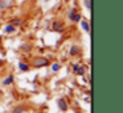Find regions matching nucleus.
I'll list each match as a JSON object with an SVG mask.
<instances>
[{
	"label": "nucleus",
	"instance_id": "9d476101",
	"mask_svg": "<svg viewBox=\"0 0 123 113\" xmlns=\"http://www.w3.org/2000/svg\"><path fill=\"white\" fill-rule=\"evenodd\" d=\"M9 24H12V25H15L17 28V26L23 25V20L20 17H15V18H12V20H11V22H9Z\"/></svg>",
	"mask_w": 123,
	"mask_h": 113
},
{
	"label": "nucleus",
	"instance_id": "7ed1b4c3",
	"mask_svg": "<svg viewBox=\"0 0 123 113\" xmlns=\"http://www.w3.org/2000/svg\"><path fill=\"white\" fill-rule=\"evenodd\" d=\"M57 105H58V109L61 110V112H66V110L69 109V104L66 102V100H65L64 97H60V99L57 100Z\"/></svg>",
	"mask_w": 123,
	"mask_h": 113
},
{
	"label": "nucleus",
	"instance_id": "6e6552de",
	"mask_svg": "<svg viewBox=\"0 0 123 113\" xmlns=\"http://www.w3.org/2000/svg\"><path fill=\"white\" fill-rule=\"evenodd\" d=\"M13 81H15V76L11 74V75H8L3 81H1V84H3V86H11V84L13 83Z\"/></svg>",
	"mask_w": 123,
	"mask_h": 113
},
{
	"label": "nucleus",
	"instance_id": "9b49d317",
	"mask_svg": "<svg viewBox=\"0 0 123 113\" xmlns=\"http://www.w3.org/2000/svg\"><path fill=\"white\" fill-rule=\"evenodd\" d=\"M25 110H27V107H24V105H19V107H16L13 110H12V113H24Z\"/></svg>",
	"mask_w": 123,
	"mask_h": 113
},
{
	"label": "nucleus",
	"instance_id": "aec40b11",
	"mask_svg": "<svg viewBox=\"0 0 123 113\" xmlns=\"http://www.w3.org/2000/svg\"><path fill=\"white\" fill-rule=\"evenodd\" d=\"M44 1H45V3H46V1H49V0H44Z\"/></svg>",
	"mask_w": 123,
	"mask_h": 113
},
{
	"label": "nucleus",
	"instance_id": "f8f14e48",
	"mask_svg": "<svg viewBox=\"0 0 123 113\" xmlns=\"http://www.w3.org/2000/svg\"><path fill=\"white\" fill-rule=\"evenodd\" d=\"M20 50H21V51H24V53H29L31 50H32V46H31L29 43H23L21 47H20Z\"/></svg>",
	"mask_w": 123,
	"mask_h": 113
},
{
	"label": "nucleus",
	"instance_id": "dca6fc26",
	"mask_svg": "<svg viewBox=\"0 0 123 113\" xmlns=\"http://www.w3.org/2000/svg\"><path fill=\"white\" fill-rule=\"evenodd\" d=\"M81 20H82V16H81V13H78V12L75 13V15L73 16V18H72L73 22H80Z\"/></svg>",
	"mask_w": 123,
	"mask_h": 113
},
{
	"label": "nucleus",
	"instance_id": "412c9836",
	"mask_svg": "<svg viewBox=\"0 0 123 113\" xmlns=\"http://www.w3.org/2000/svg\"><path fill=\"white\" fill-rule=\"evenodd\" d=\"M0 3H1V0H0Z\"/></svg>",
	"mask_w": 123,
	"mask_h": 113
},
{
	"label": "nucleus",
	"instance_id": "6ab92c4d",
	"mask_svg": "<svg viewBox=\"0 0 123 113\" xmlns=\"http://www.w3.org/2000/svg\"><path fill=\"white\" fill-rule=\"evenodd\" d=\"M3 65H4V60H3V59H0V67H1Z\"/></svg>",
	"mask_w": 123,
	"mask_h": 113
},
{
	"label": "nucleus",
	"instance_id": "a211bd4d",
	"mask_svg": "<svg viewBox=\"0 0 123 113\" xmlns=\"http://www.w3.org/2000/svg\"><path fill=\"white\" fill-rule=\"evenodd\" d=\"M80 65H81V63H74V65H72V71H73V74H75V71H77L78 67H80Z\"/></svg>",
	"mask_w": 123,
	"mask_h": 113
},
{
	"label": "nucleus",
	"instance_id": "1a4fd4ad",
	"mask_svg": "<svg viewBox=\"0 0 123 113\" xmlns=\"http://www.w3.org/2000/svg\"><path fill=\"white\" fill-rule=\"evenodd\" d=\"M60 68H61V63H60V62H53L50 65V70H52V72H54V74L58 72Z\"/></svg>",
	"mask_w": 123,
	"mask_h": 113
},
{
	"label": "nucleus",
	"instance_id": "4468645a",
	"mask_svg": "<svg viewBox=\"0 0 123 113\" xmlns=\"http://www.w3.org/2000/svg\"><path fill=\"white\" fill-rule=\"evenodd\" d=\"M75 13H77V8H75V7L70 8V9H69V13H68V18H69V20H72L73 16H74Z\"/></svg>",
	"mask_w": 123,
	"mask_h": 113
},
{
	"label": "nucleus",
	"instance_id": "0eeeda50",
	"mask_svg": "<svg viewBox=\"0 0 123 113\" xmlns=\"http://www.w3.org/2000/svg\"><path fill=\"white\" fill-rule=\"evenodd\" d=\"M80 24H81V28H82L86 33H90V24H89L87 20H81Z\"/></svg>",
	"mask_w": 123,
	"mask_h": 113
},
{
	"label": "nucleus",
	"instance_id": "39448f33",
	"mask_svg": "<svg viewBox=\"0 0 123 113\" xmlns=\"http://www.w3.org/2000/svg\"><path fill=\"white\" fill-rule=\"evenodd\" d=\"M81 54V49L77 46V45H72L69 49V55L70 57H77V55Z\"/></svg>",
	"mask_w": 123,
	"mask_h": 113
},
{
	"label": "nucleus",
	"instance_id": "20e7f679",
	"mask_svg": "<svg viewBox=\"0 0 123 113\" xmlns=\"http://www.w3.org/2000/svg\"><path fill=\"white\" fill-rule=\"evenodd\" d=\"M17 67H19V70L21 71V72H28V71L31 70V66L28 65L27 62H24V60H20V62L17 63Z\"/></svg>",
	"mask_w": 123,
	"mask_h": 113
},
{
	"label": "nucleus",
	"instance_id": "f257e3e1",
	"mask_svg": "<svg viewBox=\"0 0 123 113\" xmlns=\"http://www.w3.org/2000/svg\"><path fill=\"white\" fill-rule=\"evenodd\" d=\"M33 67L36 68H41V67H46V66H49V59L45 57H38V58H35L32 62Z\"/></svg>",
	"mask_w": 123,
	"mask_h": 113
},
{
	"label": "nucleus",
	"instance_id": "f03ea898",
	"mask_svg": "<svg viewBox=\"0 0 123 113\" xmlns=\"http://www.w3.org/2000/svg\"><path fill=\"white\" fill-rule=\"evenodd\" d=\"M52 30L56 32V33H62L65 30V24L61 20H54L52 24Z\"/></svg>",
	"mask_w": 123,
	"mask_h": 113
},
{
	"label": "nucleus",
	"instance_id": "f3484780",
	"mask_svg": "<svg viewBox=\"0 0 123 113\" xmlns=\"http://www.w3.org/2000/svg\"><path fill=\"white\" fill-rule=\"evenodd\" d=\"M83 4H85L86 9H91V0H83Z\"/></svg>",
	"mask_w": 123,
	"mask_h": 113
},
{
	"label": "nucleus",
	"instance_id": "423d86ee",
	"mask_svg": "<svg viewBox=\"0 0 123 113\" xmlns=\"http://www.w3.org/2000/svg\"><path fill=\"white\" fill-rule=\"evenodd\" d=\"M16 30H17V28L15 25H12V24H7V25L4 26V29H3V32L6 34H12V33H15Z\"/></svg>",
	"mask_w": 123,
	"mask_h": 113
},
{
	"label": "nucleus",
	"instance_id": "ddd939ff",
	"mask_svg": "<svg viewBox=\"0 0 123 113\" xmlns=\"http://www.w3.org/2000/svg\"><path fill=\"white\" fill-rule=\"evenodd\" d=\"M9 0H1V3H0V11H4L6 8L9 7Z\"/></svg>",
	"mask_w": 123,
	"mask_h": 113
},
{
	"label": "nucleus",
	"instance_id": "2eb2a0df",
	"mask_svg": "<svg viewBox=\"0 0 123 113\" xmlns=\"http://www.w3.org/2000/svg\"><path fill=\"white\" fill-rule=\"evenodd\" d=\"M75 75H78V76H83V75H85V67L80 65V67L77 68V71H75Z\"/></svg>",
	"mask_w": 123,
	"mask_h": 113
}]
</instances>
